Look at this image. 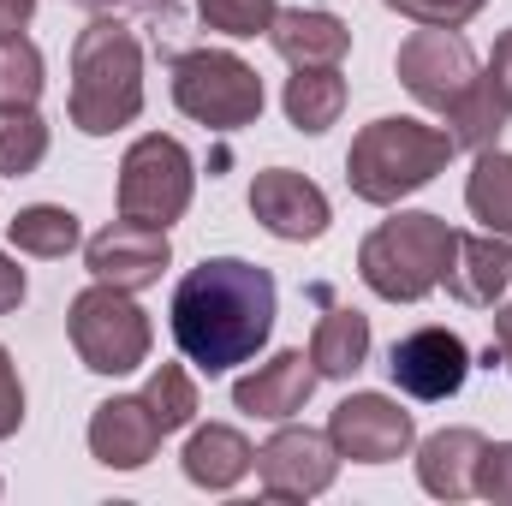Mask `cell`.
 <instances>
[{
  "label": "cell",
  "mask_w": 512,
  "mask_h": 506,
  "mask_svg": "<svg viewBox=\"0 0 512 506\" xmlns=\"http://www.w3.org/2000/svg\"><path fill=\"white\" fill-rule=\"evenodd\" d=\"M66 334H72V352L84 358V370L96 376H131L149 364V346H155V328L149 316L137 310V298L96 280L72 298L66 310Z\"/></svg>",
  "instance_id": "5"
},
{
  "label": "cell",
  "mask_w": 512,
  "mask_h": 506,
  "mask_svg": "<svg viewBox=\"0 0 512 506\" xmlns=\"http://www.w3.org/2000/svg\"><path fill=\"white\" fill-rule=\"evenodd\" d=\"M465 203H471V215H477L489 233L512 239V155L507 149H477V167H471Z\"/></svg>",
  "instance_id": "22"
},
{
  "label": "cell",
  "mask_w": 512,
  "mask_h": 506,
  "mask_svg": "<svg viewBox=\"0 0 512 506\" xmlns=\"http://www.w3.org/2000/svg\"><path fill=\"white\" fill-rule=\"evenodd\" d=\"M256 465V447L233 429V423H209V429H197L191 441H185V477L197 483V489H233V483H245V471Z\"/></svg>",
  "instance_id": "19"
},
{
  "label": "cell",
  "mask_w": 512,
  "mask_h": 506,
  "mask_svg": "<svg viewBox=\"0 0 512 506\" xmlns=\"http://www.w3.org/2000/svg\"><path fill=\"white\" fill-rule=\"evenodd\" d=\"M453 245H459V233L441 215L411 209V215L382 221L358 245V274H364V286L376 298H387V304H417V298H429L441 286V274L453 262Z\"/></svg>",
  "instance_id": "4"
},
{
  "label": "cell",
  "mask_w": 512,
  "mask_h": 506,
  "mask_svg": "<svg viewBox=\"0 0 512 506\" xmlns=\"http://www.w3.org/2000/svg\"><path fill=\"white\" fill-rule=\"evenodd\" d=\"M459 155L453 131L423 126V120H405V114H387L352 137V155H346V185L352 197L393 209L399 197L423 191L435 173H447V161Z\"/></svg>",
  "instance_id": "3"
},
{
  "label": "cell",
  "mask_w": 512,
  "mask_h": 506,
  "mask_svg": "<svg viewBox=\"0 0 512 506\" xmlns=\"http://www.w3.org/2000/svg\"><path fill=\"white\" fill-rule=\"evenodd\" d=\"M18 423H24V381L12 370V352L0 346V441L18 435Z\"/></svg>",
  "instance_id": "31"
},
{
  "label": "cell",
  "mask_w": 512,
  "mask_h": 506,
  "mask_svg": "<svg viewBox=\"0 0 512 506\" xmlns=\"http://www.w3.org/2000/svg\"><path fill=\"white\" fill-rule=\"evenodd\" d=\"M274 274L245 256H203L173 286V340L179 352L221 376L233 364H251L274 334Z\"/></svg>",
  "instance_id": "1"
},
{
  "label": "cell",
  "mask_w": 512,
  "mask_h": 506,
  "mask_svg": "<svg viewBox=\"0 0 512 506\" xmlns=\"http://www.w3.org/2000/svg\"><path fill=\"white\" fill-rule=\"evenodd\" d=\"M197 12L221 36H268V24H274L280 6L274 0H197Z\"/></svg>",
  "instance_id": "28"
},
{
  "label": "cell",
  "mask_w": 512,
  "mask_h": 506,
  "mask_svg": "<svg viewBox=\"0 0 512 506\" xmlns=\"http://www.w3.org/2000/svg\"><path fill=\"white\" fill-rule=\"evenodd\" d=\"M441 280H447V292H453L459 304H471V310H495L501 292L512 286V245L501 239V233H477V239L459 233L453 262H447Z\"/></svg>",
  "instance_id": "16"
},
{
  "label": "cell",
  "mask_w": 512,
  "mask_h": 506,
  "mask_svg": "<svg viewBox=\"0 0 512 506\" xmlns=\"http://www.w3.org/2000/svg\"><path fill=\"white\" fill-rule=\"evenodd\" d=\"M191 191H197V167H191V149L179 137L149 131V137H137L126 149L120 185H114L126 221H143V227H161L167 233L191 209Z\"/></svg>",
  "instance_id": "7"
},
{
  "label": "cell",
  "mask_w": 512,
  "mask_h": 506,
  "mask_svg": "<svg viewBox=\"0 0 512 506\" xmlns=\"http://www.w3.org/2000/svg\"><path fill=\"white\" fill-rule=\"evenodd\" d=\"M387 376L399 393L435 405V399H453L465 376H471V346L453 334V328H417L405 340H393L387 352Z\"/></svg>",
  "instance_id": "10"
},
{
  "label": "cell",
  "mask_w": 512,
  "mask_h": 506,
  "mask_svg": "<svg viewBox=\"0 0 512 506\" xmlns=\"http://www.w3.org/2000/svg\"><path fill=\"white\" fill-rule=\"evenodd\" d=\"M42 84V48L24 36H0V108H36Z\"/></svg>",
  "instance_id": "26"
},
{
  "label": "cell",
  "mask_w": 512,
  "mask_h": 506,
  "mask_svg": "<svg viewBox=\"0 0 512 506\" xmlns=\"http://www.w3.org/2000/svg\"><path fill=\"white\" fill-rule=\"evenodd\" d=\"M143 405L155 411V423H161V435H173V429H185L191 417H197V387L191 376L179 370V364H161L149 387H143Z\"/></svg>",
  "instance_id": "27"
},
{
  "label": "cell",
  "mask_w": 512,
  "mask_h": 506,
  "mask_svg": "<svg viewBox=\"0 0 512 506\" xmlns=\"http://www.w3.org/2000/svg\"><path fill=\"white\" fill-rule=\"evenodd\" d=\"M280 102H286V120L304 131V137H322V131L346 114V78H340V66H298L286 78V96Z\"/></svg>",
  "instance_id": "21"
},
{
  "label": "cell",
  "mask_w": 512,
  "mask_h": 506,
  "mask_svg": "<svg viewBox=\"0 0 512 506\" xmlns=\"http://www.w3.org/2000/svg\"><path fill=\"white\" fill-rule=\"evenodd\" d=\"M173 102L209 131H239L262 120V78L227 48H191L173 60Z\"/></svg>",
  "instance_id": "6"
},
{
  "label": "cell",
  "mask_w": 512,
  "mask_h": 506,
  "mask_svg": "<svg viewBox=\"0 0 512 506\" xmlns=\"http://www.w3.org/2000/svg\"><path fill=\"white\" fill-rule=\"evenodd\" d=\"M495 352H501V364L512 370V310H495Z\"/></svg>",
  "instance_id": "35"
},
{
  "label": "cell",
  "mask_w": 512,
  "mask_h": 506,
  "mask_svg": "<svg viewBox=\"0 0 512 506\" xmlns=\"http://www.w3.org/2000/svg\"><path fill=\"white\" fill-rule=\"evenodd\" d=\"M48 161V126L36 108H0V179H24Z\"/></svg>",
  "instance_id": "25"
},
{
  "label": "cell",
  "mask_w": 512,
  "mask_h": 506,
  "mask_svg": "<svg viewBox=\"0 0 512 506\" xmlns=\"http://www.w3.org/2000/svg\"><path fill=\"white\" fill-rule=\"evenodd\" d=\"M268 42L298 72V66H340L352 48V30H346V18H334L322 6H292V12H274Z\"/></svg>",
  "instance_id": "17"
},
{
  "label": "cell",
  "mask_w": 512,
  "mask_h": 506,
  "mask_svg": "<svg viewBox=\"0 0 512 506\" xmlns=\"http://www.w3.org/2000/svg\"><path fill=\"white\" fill-rule=\"evenodd\" d=\"M30 18H36V0H0V36H24Z\"/></svg>",
  "instance_id": "34"
},
{
  "label": "cell",
  "mask_w": 512,
  "mask_h": 506,
  "mask_svg": "<svg viewBox=\"0 0 512 506\" xmlns=\"http://www.w3.org/2000/svg\"><path fill=\"white\" fill-rule=\"evenodd\" d=\"M256 477L274 501H310L322 489H334L340 477V453L328 435L316 429H280L256 447Z\"/></svg>",
  "instance_id": "11"
},
{
  "label": "cell",
  "mask_w": 512,
  "mask_h": 506,
  "mask_svg": "<svg viewBox=\"0 0 512 506\" xmlns=\"http://www.w3.org/2000/svg\"><path fill=\"white\" fill-rule=\"evenodd\" d=\"M483 78H489V90L512 108V30L495 42V54H489V72H483Z\"/></svg>",
  "instance_id": "32"
},
{
  "label": "cell",
  "mask_w": 512,
  "mask_h": 506,
  "mask_svg": "<svg viewBox=\"0 0 512 506\" xmlns=\"http://www.w3.org/2000/svg\"><path fill=\"white\" fill-rule=\"evenodd\" d=\"M328 441H334V453L352 459V465H393V459L411 453L417 423H411V411H399V399H387V393H346V399L334 405V417H328Z\"/></svg>",
  "instance_id": "9"
},
{
  "label": "cell",
  "mask_w": 512,
  "mask_h": 506,
  "mask_svg": "<svg viewBox=\"0 0 512 506\" xmlns=\"http://www.w3.org/2000/svg\"><path fill=\"white\" fill-rule=\"evenodd\" d=\"M251 215L286 245H310L328 233V197L292 167H268L251 179Z\"/></svg>",
  "instance_id": "13"
},
{
  "label": "cell",
  "mask_w": 512,
  "mask_h": 506,
  "mask_svg": "<svg viewBox=\"0 0 512 506\" xmlns=\"http://www.w3.org/2000/svg\"><path fill=\"white\" fill-rule=\"evenodd\" d=\"M6 239L18 245L24 256H72L78 251V215L60 209V203H30L6 221Z\"/></svg>",
  "instance_id": "23"
},
{
  "label": "cell",
  "mask_w": 512,
  "mask_h": 506,
  "mask_svg": "<svg viewBox=\"0 0 512 506\" xmlns=\"http://www.w3.org/2000/svg\"><path fill=\"white\" fill-rule=\"evenodd\" d=\"M393 6L399 18H411V24H441V30H459V24H471L489 0H382Z\"/></svg>",
  "instance_id": "29"
},
{
  "label": "cell",
  "mask_w": 512,
  "mask_h": 506,
  "mask_svg": "<svg viewBox=\"0 0 512 506\" xmlns=\"http://www.w3.org/2000/svg\"><path fill=\"white\" fill-rule=\"evenodd\" d=\"M483 435L477 429H441L417 447V483L435 501H465L477 495V459H483Z\"/></svg>",
  "instance_id": "18"
},
{
  "label": "cell",
  "mask_w": 512,
  "mask_h": 506,
  "mask_svg": "<svg viewBox=\"0 0 512 506\" xmlns=\"http://www.w3.org/2000/svg\"><path fill=\"white\" fill-rule=\"evenodd\" d=\"M66 114L84 137H108L143 114V48L120 18H96L90 30H78Z\"/></svg>",
  "instance_id": "2"
},
{
  "label": "cell",
  "mask_w": 512,
  "mask_h": 506,
  "mask_svg": "<svg viewBox=\"0 0 512 506\" xmlns=\"http://www.w3.org/2000/svg\"><path fill=\"white\" fill-rule=\"evenodd\" d=\"M24 292H30V286H24V268L0 251V316H12V310L24 304Z\"/></svg>",
  "instance_id": "33"
},
{
  "label": "cell",
  "mask_w": 512,
  "mask_h": 506,
  "mask_svg": "<svg viewBox=\"0 0 512 506\" xmlns=\"http://www.w3.org/2000/svg\"><path fill=\"white\" fill-rule=\"evenodd\" d=\"M512 108L489 90V78H477L471 90H465V102L447 114V126H453V143L459 149H495L501 143V131H507Z\"/></svg>",
  "instance_id": "24"
},
{
  "label": "cell",
  "mask_w": 512,
  "mask_h": 506,
  "mask_svg": "<svg viewBox=\"0 0 512 506\" xmlns=\"http://www.w3.org/2000/svg\"><path fill=\"white\" fill-rule=\"evenodd\" d=\"M316 364H310V352H274L256 376H245L233 387V405L245 411V417H268V423H286V417H298L304 405H310V393H316Z\"/></svg>",
  "instance_id": "15"
},
{
  "label": "cell",
  "mask_w": 512,
  "mask_h": 506,
  "mask_svg": "<svg viewBox=\"0 0 512 506\" xmlns=\"http://www.w3.org/2000/svg\"><path fill=\"white\" fill-rule=\"evenodd\" d=\"M310 364L328 381H352L370 364V316L352 310V304H334L310 334Z\"/></svg>",
  "instance_id": "20"
},
{
  "label": "cell",
  "mask_w": 512,
  "mask_h": 506,
  "mask_svg": "<svg viewBox=\"0 0 512 506\" xmlns=\"http://www.w3.org/2000/svg\"><path fill=\"white\" fill-rule=\"evenodd\" d=\"M477 495H489L495 506H512V441L483 447V459H477Z\"/></svg>",
  "instance_id": "30"
},
{
  "label": "cell",
  "mask_w": 512,
  "mask_h": 506,
  "mask_svg": "<svg viewBox=\"0 0 512 506\" xmlns=\"http://www.w3.org/2000/svg\"><path fill=\"white\" fill-rule=\"evenodd\" d=\"M84 12H96V18H108V12H126V6H155V0H78Z\"/></svg>",
  "instance_id": "36"
},
{
  "label": "cell",
  "mask_w": 512,
  "mask_h": 506,
  "mask_svg": "<svg viewBox=\"0 0 512 506\" xmlns=\"http://www.w3.org/2000/svg\"><path fill=\"white\" fill-rule=\"evenodd\" d=\"M84 262H90L96 280H108V286H120V292H143V286H155L161 268L173 262V245H167L161 227H143V221H126V215H120L114 227H102V233L84 245Z\"/></svg>",
  "instance_id": "12"
},
{
  "label": "cell",
  "mask_w": 512,
  "mask_h": 506,
  "mask_svg": "<svg viewBox=\"0 0 512 506\" xmlns=\"http://www.w3.org/2000/svg\"><path fill=\"white\" fill-rule=\"evenodd\" d=\"M393 72H399V84H405L423 108H435V114H453V108L465 102V90L483 78L471 42H465L459 30H441V24L411 30V36L399 42Z\"/></svg>",
  "instance_id": "8"
},
{
  "label": "cell",
  "mask_w": 512,
  "mask_h": 506,
  "mask_svg": "<svg viewBox=\"0 0 512 506\" xmlns=\"http://www.w3.org/2000/svg\"><path fill=\"white\" fill-rule=\"evenodd\" d=\"M161 441H167V435H161L155 411L143 405V393L102 399L96 417H90V453H96V465H108V471H143Z\"/></svg>",
  "instance_id": "14"
}]
</instances>
